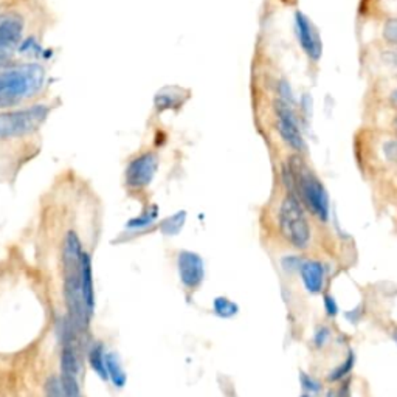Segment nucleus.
Listing matches in <instances>:
<instances>
[{
    "instance_id": "nucleus-1",
    "label": "nucleus",
    "mask_w": 397,
    "mask_h": 397,
    "mask_svg": "<svg viewBox=\"0 0 397 397\" xmlns=\"http://www.w3.org/2000/svg\"><path fill=\"white\" fill-rule=\"evenodd\" d=\"M86 250L82 246L80 234L75 230H68L62 239L61 247V264H62V281H64V299H66L67 317L75 329L84 335L91 328L92 315L86 306L82 295L81 272L82 259Z\"/></svg>"
},
{
    "instance_id": "nucleus-2",
    "label": "nucleus",
    "mask_w": 397,
    "mask_h": 397,
    "mask_svg": "<svg viewBox=\"0 0 397 397\" xmlns=\"http://www.w3.org/2000/svg\"><path fill=\"white\" fill-rule=\"evenodd\" d=\"M283 182L289 194L295 196L313 216L322 222L329 219V196L326 188L298 154L284 166Z\"/></svg>"
},
{
    "instance_id": "nucleus-3",
    "label": "nucleus",
    "mask_w": 397,
    "mask_h": 397,
    "mask_svg": "<svg viewBox=\"0 0 397 397\" xmlns=\"http://www.w3.org/2000/svg\"><path fill=\"white\" fill-rule=\"evenodd\" d=\"M46 70L35 62L0 70V107H16L44 87Z\"/></svg>"
},
{
    "instance_id": "nucleus-4",
    "label": "nucleus",
    "mask_w": 397,
    "mask_h": 397,
    "mask_svg": "<svg viewBox=\"0 0 397 397\" xmlns=\"http://www.w3.org/2000/svg\"><path fill=\"white\" fill-rule=\"evenodd\" d=\"M50 111L47 104H35L0 113V140L21 138L36 132L46 123Z\"/></svg>"
},
{
    "instance_id": "nucleus-5",
    "label": "nucleus",
    "mask_w": 397,
    "mask_h": 397,
    "mask_svg": "<svg viewBox=\"0 0 397 397\" xmlns=\"http://www.w3.org/2000/svg\"><path fill=\"white\" fill-rule=\"evenodd\" d=\"M278 225L283 238L292 247L304 250L311 242V227L307 222L303 203L295 196L287 194L279 207Z\"/></svg>"
},
{
    "instance_id": "nucleus-6",
    "label": "nucleus",
    "mask_w": 397,
    "mask_h": 397,
    "mask_svg": "<svg viewBox=\"0 0 397 397\" xmlns=\"http://www.w3.org/2000/svg\"><path fill=\"white\" fill-rule=\"evenodd\" d=\"M158 169V157L156 152L146 151L138 154L127 163L124 171V181L127 188L140 191L149 187Z\"/></svg>"
},
{
    "instance_id": "nucleus-7",
    "label": "nucleus",
    "mask_w": 397,
    "mask_h": 397,
    "mask_svg": "<svg viewBox=\"0 0 397 397\" xmlns=\"http://www.w3.org/2000/svg\"><path fill=\"white\" fill-rule=\"evenodd\" d=\"M24 19L16 12H6L0 16V70L8 67L22 44Z\"/></svg>"
},
{
    "instance_id": "nucleus-8",
    "label": "nucleus",
    "mask_w": 397,
    "mask_h": 397,
    "mask_svg": "<svg viewBox=\"0 0 397 397\" xmlns=\"http://www.w3.org/2000/svg\"><path fill=\"white\" fill-rule=\"evenodd\" d=\"M275 113H277L278 132L281 138L284 140V143L298 154L303 152L306 149V143L303 133H301L293 106L287 104V102L281 100H277L275 101Z\"/></svg>"
},
{
    "instance_id": "nucleus-9",
    "label": "nucleus",
    "mask_w": 397,
    "mask_h": 397,
    "mask_svg": "<svg viewBox=\"0 0 397 397\" xmlns=\"http://www.w3.org/2000/svg\"><path fill=\"white\" fill-rule=\"evenodd\" d=\"M177 272L182 286L190 292L197 290L205 279V262L202 256L190 250L177 255Z\"/></svg>"
},
{
    "instance_id": "nucleus-10",
    "label": "nucleus",
    "mask_w": 397,
    "mask_h": 397,
    "mask_svg": "<svg viewBox=\"0 0 397 397\" xmlns=\"http://www.w3.org/2000/svg\"><path fill=\"white\" fill-rule=\"evenodd\" d=\"M295 30L299 46L307 55V57L312 61H318L320 57H322L323 51L322 39H320V36L312 22L299 11L295 12Z\"/></svg>"
},
{
    "instance_id": "nucleus-11",
    "label": "nucleus",
    "mask_w": 397,
    "mask_h": 397,
    "mask_svg": "<svg viewBox=\"0 0 397 397\" xmlns=\"http://www.w3.org/2000/svg\"><path fill=\"white\" fill-rule=\"evenodd\" d=\"M298 273L307 293L318 295V293L323 292L326 270L322 262L315 259H304L301 262Z\"/></svg>"
},
{
    "instance_id": "nucleus-12",
    "label": "nucleus",
    "mask_w": 397,
    "mask_h": 397,
    "mask_svg": "<svg viewBox=\"0 0 397 397\" xmlns=\"http://www.w3.org/2000/svg\"><path fill=\"white\" fill-rule=\"evenodd\" d=\"M81 286L82 295L86 299V306L91 315L95 312V284H93V267L91 255L86 252L84 259H82V272H81Z\"/></svg>"
},
{
    "instance_id": "nucleus-13",
    "label": "nucleus",
    "mask_w": 397,
    "mask_h": 397,
    "mask_svg": "<svg viewBox=\"0 0 397 397\" xmlns=\"http://www.w3.org/2000/svg\"><path fill=\"white\" fill-rule=\"evenodd\" d=\"M106 347L102 344V342H93L87 351V362L89 367L92 368V371L97 374L102 382L109 380L107 376V368H106Z\"/></svg>"
},
{
    "instance_id": "nucleus-14",
    "label": "nucleus",
    "mask_w": 397,
    "mask_h": 397,
    "mask_svg": "<svg viewBox=\"0 0 397 397\" xmlns=\"http://www.w3.org/2000/svg\"><path fill=\"white\" fill-rule=\"evenodd\" d=\"M106 368H107V376H109V380L112 382V385L121 389L126 387L127 383V374L124 371L123 363L120 360V356L117 352L113 351H109L106 354Z\"/></svg>"
},
{
    "instance_id": "nucleus-15",
    "label": "nucleus",
    "mask_w": 397,
    "mask_h": 397,
    "mask_svg": "<svg viewBox=\"0 0 397 397\" xmlns=\"http://www.w3.org/2000/svg\"><path fill=\"white\" fill-rule=\"evenodd\" d=\"M356 352L349 349L347 357L343 358V362L338 364V367L332 368L328 373V382L329 383H342L348 379L351 376L352 369L356 367Z\"/></svg>"
},
{
    "instance_id": "nucleus-16",
    "label": "nucleus",
    "mask_w": 397,
    "mask_h": 397,
    "mask_svg": "<svg viewBox=\"0 0 397 397\" xmlns=\"http://www.w3.org/2000/svg\"><path fill=\"white\" fill-rule=\"evenodd\" d=\"M157 217H158V207L157 205H151V207L142 211L137 217L127 221L126 230L127 232H142V230L149 228L152 223L157 221Z\"/></svg>"
},
{
    "instance_id": "nucleus-17",
    "label": "nucleus",
    "mask_w": 397,
    "mask_h": 397,
    "mask_svg": "<svg viewBox=\"0 0 397 397\" xmlns=\"http://www.w3.org/2000/svg\"><path fill=\"white\" fill-rule=\"evenodd\" d=\"M213 313L221 320H232L239 313V304L228 297H216L211 304Z\"/></svg>"
},
{
    "instance_id": "nucleus-18",
    "label": "nucleus",
    "mask_w": 397,
    "mask_h": 397,
    "mask_svg": "<svg viewBox=\"0 0 397 397\" xmlns=\"http://www.w3.org/2000/svg\"><path fill=\"white\" fill-rule=\"evenodd\" d=\"M185 222H187V213L185 211H177L176 214L166 217V219L160 222L158 230L165 236H176L182 232Z\"/></svg>"
},
{
    "instance_id": "nucleus-19",
    "label": "nucleus",
    "mask_w": 397,
    "mask_h": 397,
    "mask_svg": "<svg viewBox=\"0 0 397 397\" xmlns=\"http://www.w3.org/2000/svg\"><path fill=\"white\" fill-rule=\"evenodd\" d=\"M298 379H299V385H301V389H303V393L317 396L323 391L322 382L317 380L313 376L304 373V371H301Z\"/></svg>"
},
{
    "instance_id": "nucleus-20",
    "label": "nucleus",
    "mask_w": 397,
    "mask_h": 397,
    "mask_svg": "<svg viewBox=\"0 0 397 397\" xmlns=\"http://www.w3.org/2000/svg\"><path fill=\"white\" fill-rule=\"evenodd\" d=\"M154 101H156V106L158 111L172 109V107H176L178 102H182L181 98H178V95L176 92H172V89H168V91H165V92H158Z\"/></svg>"
},
{
    "instance_id": "nucleus-21",
    "label": "nucleus",
    "mask_w": 397,
    "mask_h": 397,
    "mask_svg": "<svg viewBox=\"0 0 397 397\" xmlns=\"http://www.w3.org/2000/svg\"><path fill=\"white\" fill-rule=\"evenodd\" d=\"M59 379L62 383L64 393H66L67 397H82L78 377L70 374H59Z\"/></svg>"
},
{
    "instance_id": "nucleus-22",
    "label": "nucleus",
    "mask_w": 397,
    "mask_h": 397,
    "mask_svg": "<svg viewBox=\"0 0 397 397\" xmlns=\"http://www.w3.org/2000/svg\"><path fill=\"white\" fill-rule=\"evenodd\" d=\"M44 393H46V397H67L66 393H64L59 376L47 377L46 385H44Z\"/></svg>"
},
{
    "instance_id": "nucleus-23",
    "label": "nucleus",
    "mask_w": 397,
    "mask_h": 397,
    "mask_svg": "<svg viewBox=\"0 0 397 397\" xmlns=\"http://www.w3.org/2000/svg\"><path fill=\"white\" fill-rule=\"evenodd\" d=\"M331 337H332V332H331V329L328 328V326L320 324L318 328L315 329V332H313V337H312L313 347H315L317 349H323L326 344L329 343Z\"/></svg>"
},
{
    "instance_id": "nucleus-24",
    "label": "nucleus",
    "mask_w": 397,
    "mask_h": 397,
    "mask_svg": "<svg viewBox=\"0 0 397 397\" xmlns=\"http://www.w3.org/2000/svg\"><path fill=\"white\" fill-rule=\"evenodd\" d=\"M323 307L324 313L329 318H335L340 313V306H338L337 299L331 295V293H324L323 295Z\"/></svg>"
},
{
    "instance_id": "nucleus-25",
    "label": "nucleus",
    "mask_w": 397,
    "mask_h": 397,
    "mask_svg": "<svg viewBox=\"0 0 397 397\" xmlns=\"http://www.w3.org/2000/svg\"><path fill=\"white\" fill-rule=\"evenodd\" d=\"M278 95H279L278 100L284 101V102H287V104H290V106L295 104V98H293L292 89L289 86V82H287L286 80H281L278 82Z\"/></svg>"
},
{
    "instance_id": "nucleus-26",
    "label": "nucleus",
    "mask_w": 397,
    "mask_h": 397,
    "mask_svg": "<svg viewBox=\"0 0 397 397\" xmlns=\"http://www.w3.org/2000/svg\"><path fill=\"white\" fill-rule=\"evenodd\" d=\"M303 261L304 259L298 258V256L290 255V256H286V258L281 259V267H283V270L286 273H293V272L299 270V266Z\"/></svg>"
},
{
    "instance_id": "nucleus-27",
    "label": "nucleus",
    "mask_w": 397,
    "mask_h": 397,
    "mask_svg": "<svg viewBox=\"0 0 397 397\" xmlns=\"http://www.w3.org/2000/svg\"><path fill=\"white\" fill-rule=\"evenodd\" d=\"M383 36L385 39L391 44L397 46V19H389L385 24V28H383Z\"/></svg>"
},
{
    "instance_id": "nucleus-28",
    "label": "nucleus",
    "mask_w": 397,
    "mask_h": 397,
    "mask_svg": "<svg viewBox=\"0 0 397 397\" xmlns=\"http://www.w3.org/2000/svg\"><path fill=\"white\" fill-rule=\"evenodd\" d=\"M324 397H351V385L349 382H342L340 387L331 388Z\"/></svg>"
},
{
    "instance_id": "nucleus-29",
    "label": "nucleus",
    "mask_w": 397,
    "mask_h": 397,
    "mask_svg": "<svg viewBox=\"0 0 397 397\" xmlns=\"http://www.w3.org/2000/svg\"><path fill=\"white\" fill-rule=\"evenodd\" d=\"M383 152H385V157L389 162L397 163V140H389L383 145Z\"/></svg>"
},
{
    "instance_id": "nucleus-30",
    "label": "nucleus",
    "mask_w": 397,
    "mask_h": 397,
    "mask_svg": "<svg viewBox=\"0 0 397 397\" xmlns=\"http://www.w3.org/2000/svg\"><path fill=\"white\" fill-rule=\"evenodd\" d=\"M344 317H347V320L351 324H357L358 322H360V318H362V307L357 306L356 309H352V311L344 313Z\"/></svg>"
},
{
    "instance_id": "nucleus-31",
    "label": "nucleus",
    "mask_w": 397,
    "mask_h": 397,
    "mask_svg": "<svg viewBox=\"0 0 397 397\" xmlns=\"http://www.w3.org/2000/svg\"><path fill=\"white\" fill-rule=\"evenodd\" d=\"M391 100H393L394 104H397V91H394V92H393V95H391Z\"/></svg>"
},
{
    "instance_id": "nucleus-32",
    "label": "nucleus",
    "mask_w": 397,
    "mask_h": 397,
    "mask_svg": "<svg viewBox=\"0 0 397 397\" xmlns=\"http://www.w3.org/2000/svg\"><path fill=\"white\" fill-rule=\"evenodd\" d=\"M299 397H313V396H311V394H307V393H303V394H301Z\"/></svg>"
},
{
    "instance_id": "nucleus-33",
    "label": "nucleus",
    "mask_w": 397,
    "mask_h": 397,
    "mask_svg": "<svg viewBox=\"0 0 397 397\" xmlns=\"http://www.w3.org/2000/svg\"><path fill=\"white\" fill-rule=\"evenodd\" d=\"M393 338H394V342H396V343H397V331H396V332H394V335H393Z\"/></svg>"
},
{
    "instance_id": "nucleus-34",
    "label": "nucleus",
    "mask_w": 397,
    "mask_h": 397,
    "mask_svg": "<svg viewBox=\"0 0 397 397\" xmlns=\"http://www.w3.org/2000/svg\"><path fill=\"white\" fill-rule=\"evenodd\" d=\"M394 126H396V131H397V117H396V121H394Z\"/></svg>"
}]
</instances>
